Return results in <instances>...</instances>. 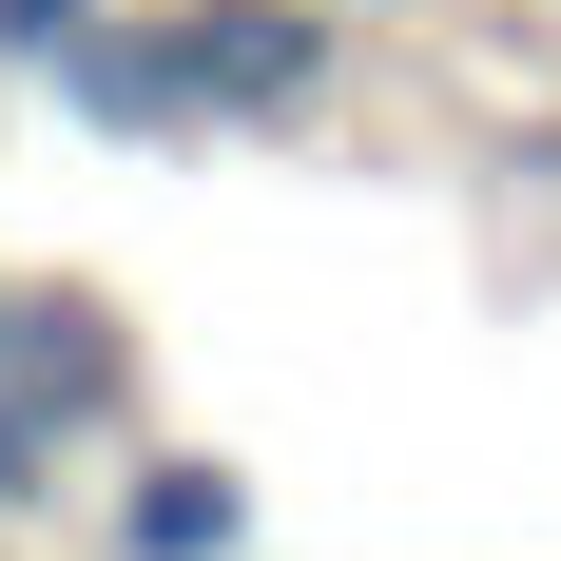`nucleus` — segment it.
<instances>
[{
	"instance_id": "nucleus-4",
	"label": "nucleus",
	"mask_w": 561,
	"mask_h": 561,
	"mask_svg": "<svg viewBox=\"0 0 561 561\" xmlns=\"http://www.w3.org/2000/svg\"><path fill=\"white\" fill-rule=\"evenodd\" d=\"M58 98L98 116V136H194V58H174V0H116L98 39L58 58Z\"/></svg>"
},
{
	"instance_id": "nucleus-3",
	"label": "nucleus",
	"mask_w": 561,
	"mask_h": 561,
	"mask_svg": "<svg viewBox=\"0 0 561 561\" xmlns=\"http://www.w3.org/2000/svg\"><path fill=\"white\" fill-rule=\"evenodd\" d=\"M98 561H252V465H214V446H116Z\"/></svg>"
},
{
	"instance_id": "nucleus-1",
	"label": "nucleus",
	"mask_w": 561,
	"mask_h": 561,
	"mask_svg": "<svg viewBox=\"0 0 561 561\" xmlns=\"http://www.w3.org/2000/svg\"><path fill=\"white\" fill-rule=\"evenodd\" d=\"M194 58V136H290L348 98V0H174Z\"/></svg>"
},
{
	"instance_id": "nucleus-6",
	"label": "nucleus",
	"mask_w": 561,
	"mask_h": 561,
	"mask_svg": "<svg viewBox=\"0 0 561 561\" xmlns=\"http://www.w3.org/2000/svg\"><path fill=\"white\" fill-rule=\"evenodd\" d=\"M39 484H58V446H39V426H0V523H39Z\"/></svg>"
},
{
	"instance_id": "nucleus-2",
	"label": "nucleus",
	"mask_w": 561,
	"mask_h": 561,
	"mask_svg": "<svg viewBox=\"0 0 561 561\" xmlns=\"http://www.w3.org/2000/svg\"><path fill=\"white\" fill-rule=\"evenodd\" d=\"M0 426H39V446H116L136 426V330H116L98 290L0 272Z\"/></svg>"
},
{
	"instance_id": "nucleus-5",
	"label": "nucleus",
	"mask_w": 561,
	"mask_h": 561,
	"mask_svg": "<svg viewBox=\"0 0 561 561\" xmlns=\"http://www.w3.org/2000/svg\"><path fill=\"white\" fill-rule=\"evenodd\" d=\"M98 20H116V0H0V78H58Z\"/></svg>"
}]
</instances>
